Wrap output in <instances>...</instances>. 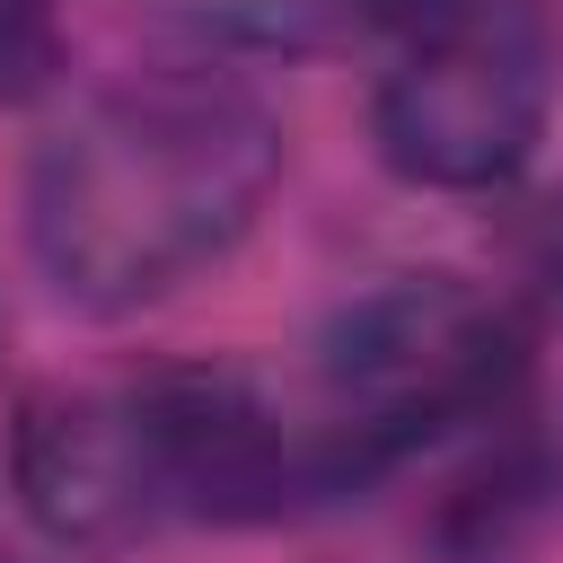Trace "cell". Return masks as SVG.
<instances>
[{
    "label": "cell",
    "instance_id": "obj_6",
    "mask_svg": "<svg viewBox=\"0 0 563 563\" xmlns=\"http://www.w3.org/2000/svg\"><path fill=\"white\" fill-rule=\"evenodd\" d=\"M44 70H53V35H44L35 0H0V97L35 88Z\"/></svg>",
    "mask_w": 563,
    "mask_h": 563
},
{
    "label": "cell",
    "instance_id": "obj_7",
    "mask_svg": "<svg viewBox=\"0 0 563 563\" xmlns=\"http://www.w3.org/2000/svg\"><path fill=\"white\" fill-rule=\"evenodd\" d=\"M528 255H537V282H554L563 290V202L537 220V238H528Z\"/></svg>",
    "mask_w": 563,
    "mask_h": 563
},
{
    "label": "cell",
    "instance_id": "obj_8",
    "mask_svg": "<svg viewBox=\"0 0 563 563\" xmlns=\"http://www.w3.org/2000/svg\"><path fill=\"white\" fill-rule=\"evenodd\" d=\"M0 563H18V554H0Z\"/></svg>",
    "mask_w": 563,
    "mask_h": 563
},
{
    "label": "cell",
    "instance_id": "obj_4",
    "mask_svg": "<svg viewBox=\"0 0 563 563\" xmlns=\"http://www.w3.org/2000/svg\"><path fill=\"white\" fill-rule=\"evenodd\" d=\"M18 501L26 519L70 554L141 545L176 510V431L158 378H106V387H44L18 413Z\"/></svg>",
    "mask_w": 563,
    "mask_h": 563
},
{
    "label": "cell",
    "instance_id": "obj_1",
    "mask_svg": "<svg viewBox=\"0 0 563 563\" xmlns=\"http://www.w3.org/2000/svg\"><path fill=\"white\" fill-rule=\"evenodd\" d=\"M282 176V114L229 70H132L26 158V255L79 317H141L211 273Z\"/></svg>",
    "mask_w": 563,
    "mask_h": 563
},
{
    "label": "cell",
    "instance_id": "obj_2",
    "mask_svg": "<svg viewBox=\"0 0 563 563\" xmlns=\"http://www.w3.org/2000/svg\"><path fill=\"white\" fill-rule=\"evenodd\" d=\"M361 26L387 35L369 97L387 176L422 194H493L537 158L563 97L554 0H361Z\"/></svg>",
    "mask_w": 563,
    "mask_h": 563
},
{
    "label": "cell",
    "instance_id": "obj_5",
    "mask_svg": "<svg viewBox=\"0 0 563 563\" xmlns=\"http://www.w3.org/2000/svg\"><path fill=\"white\" fill-rule=\"evenodd\" d=\"M158 18H176L185 35L220 44V53H317L343 26H361V0H150Z\"/></svg>",
    "mask_w": 563,
    "mask_h": 563
},
{
    "label": "cell",
    "instance_id": "obj_3",
    "mask_svg": "<svg viewBox=\"0 0 563 563\" xmlns=\"http://www.w3.org/2000/svg\"><path fill=\"white\" fill-rule=\"evenodd\" d=\"M519 378H528V325L510 317V299L457 273H396L343 299L308 343L317 413L343 422L378 466L457 422L501 413Z\"/></svg>",
    "mask_w": 563,
    "mask_h": 563
}]
</instances>
